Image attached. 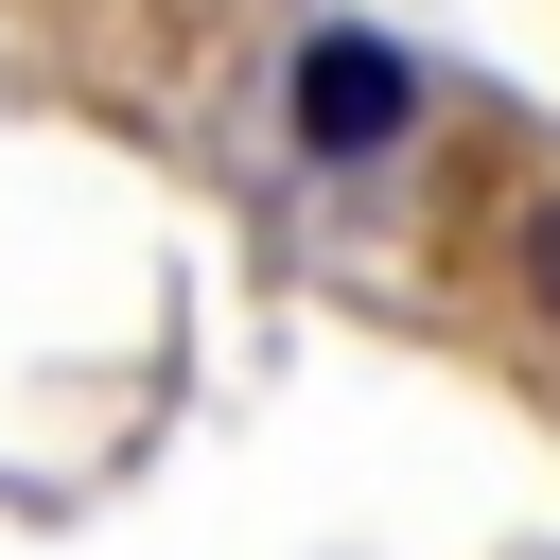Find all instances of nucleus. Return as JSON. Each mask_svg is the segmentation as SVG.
<instances>
[{"mask_svg": "<svg viewBox=\"0 0 560 560\" xmlns=\"http://www.w3.org/2000/svg\"><path fill=\"white\" fill-rule=\"evenodd\" d=\"M420 52L402 35H368V18H298L280 35V70H262V158L280 175H315V192H385L402 158H420Z\"/></svg>", "mask_w": 560, "mask_h": 560, "instance_id": "nucleus-1", "label": "nucleus"}, {"mask_svg": "<svg viewBox=\"0 0 560 560\" xmlns=\"http://www.w3.org/2000/svg\"><path fill=\"white\" fill-rule=\"evenodd\" d=\"M508 280H525V315H560V192H525V228H508Z\"/></svg>", "mask_w": 560, "mask_h": 560, "instance_id": "nucleus-2", "label": "nucleus"}]
</instances>
